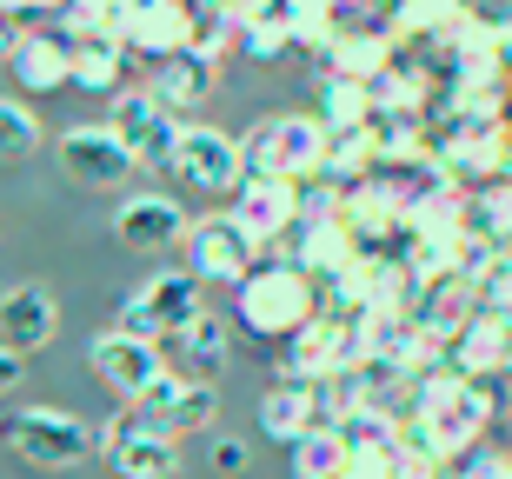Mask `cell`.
<instances>
[{
  "mask_svg": "<svg viewBox=\"0 0 512 479\" xmlns=\"http://www.w3.org/2000/svg\"><path fill=\"white\" fill-rule=\"evenodd\" d=\"M14 40H20V34L7 27V20H0V60H14Z\"/></svg>",
  "mask_w": 512,
  "mask_h": 479,
  "instance_id": "36",
  "label": "cell"
},
{
  "mask_svg": "<svg viewBox=\"0 0 512 479\" xmlns=\"http://www.w3.org/2000/svg\"><path fill=\"white\" fill-rule=\"evenodd\" d=\"M133 420H147L153 433H207L213 420H220V386L207 380H180V373H167V380L153 386L147 400L133 406Z\"/></svg>",
  "mask_w": 512,
  "mask_h": 479,
  "instance_id": "13",
  "label": "cell"
},
{
  "mask_svg": "<svg viewBox=\"0 0 512 479\" xmlns=\"http://www.w3.org/2000/svg\"><path fill=\"white\" fill-rule=\"evenodd\" d=\"M506 373H512V320H506Z\"/></svg>",
  "mask_w": 512,
  "mask_h": 479,
  "instance_id": "37",
  "label": "cell"
},
{
  "mask_svg": "<svg viewBox=\"0 0 512 479\" xmlns=\"http://www.w3.org/2000/svg\"><path fill=\"white\" fill-rule=\"evenodd\" d=\"M220 87V60L200 54V47H187V54H173L153 67V100L167 107V114H187V107H200V100Z\"/></svg>",
  "mask_w": 512,
  "mask_h": 479,
  "instance_id": "24",
  "label": "cell"
},
{
  "mask_svg": "<svg viewBox=\"0 0 512 479\" xmlns=\"http://www.w3.org/2000/svg\"><path fill=\"white\" fill-rule=\"evenodd\" d=\"M446 373H459V380H493V373H506V320L479 307L453 333V346H446Z\"/></svg>",
  "mask_w": 512,
  "mask_h": 479,
  "instance_id": "23",
  "label": "cell"
},
{
  "mask_svg": "<svg viewBox=\"0 0 512 479\" xmlns=\"http://www.w3.org/2000/svg\"><path fill=\"white\" fill-rule=\"evenodd\" d=\"M486 27H493V40H499V60L512 67V0H499L493 14H486Z\"/></svg>",
  "mask_w": 512,
  "mask_h": 479,
  "instance_id": "34",
  "label": "cell"
},
{
  "mask_svg": "<svg viewBox=\"0 0 512 479\" xmlns=\"http://www.w3.org/2000/svg\"><path fill=\"white\" fill-rule=\"evenodd\" d=\"M506 127H512V107H506Z\"/></svg>",
  "mask_w": 512,
  "mask_h": 479,
  "instance_id": "38",
  "label": "cell"
},
{
  "mask_svg": "<svg viewBox=\"0 0 512 479\" xmlns=\"http://www.w3.org/2000/svg\"><path fill=\"white\" fill-rule=\"evenodd\" d=\"M326 147H333V140H326L320 114H273V120H260V127L240 140V154H247V180H286V187L320 180Z\"/></svg>",
  "mask_w": 512,
  "mask_h": 479,
  "instance_id": "3",
  "label": "cell"
},
{
  "mask_svg": "<svg viewBox=\"0 0 512 479\" xmlns=\"http://www.w3.org/2000/svg\"><path fill=\"white\" fill-rule=\"evenodd\" d=\"M114 233H120V247H133V253H167L193 233V220L173 193H127L114 213Z\"/></svg>",
  "mask_w": 512,
  "mask_h": 479,
  "instance_id": "14",
  "label": "cell"
},
{
  "mask_svg": "<svg viewBox=\"0 0 512 479\" xmlns=\"http://www.w3.org/2000/svg\"><path fill=\"white\" fill-rule=\"evenodd\" d=\"M7 67H14V87H20V94H60V87H74V40H60L54 27L20 34Z\"/></svg>",
  "mask_w": 512,
  "mask_h": 479,
  "instance_id": "19",
  "label": "cell"
},
{
  "mask_svg": "<svg viewBox=\"0 0 512 479\" xmlns=\"http://www.w3.org/2000/svg\"><path fill=\"white\" fill-rule=\"evenodd\" d=\"M173 173L187 180L193 193H240L247 180V154H240V140L220 134V127H187L180 134V154H173Z\"/></svg>",
  "mask_w": 512,
  "mask_h": 479,
  "instance_id": "11",
  "label": "cell"
},
{
  "mask_svg": "<svg viewBox=\"0 0 512 479\" xmlns=\"http://www.w3.org/2000/svg\"><path fill=\"white\" fill-rule=\"evenodd\" d=\"M320 386L313 380H293V373H280V380L260 393V433L273 446H300L306 433H320Z\"/></svg>",
  "mask_w": 512,
  "mask_h": 479,
  "instance_id": "18",
  "label": "cell"
},
{
  "mask_svg": "<svg viewBox=\"0 0 512 479\" xmlns=\"http://www.w3.org/2000/svg\"><path fill=\"white\" fill-rule=\"evenodd\" d=\"M360 360H366L360 320H346V313H326V307H320V320L306 326V333H293V340H286V373H293V380H313V386H326V380H340V373H353Z\"/></svg>",
  "mask_w": 512,
  "mask_h": 479,
  "instance_id": "8",
  "label": "cell"
},
{
  "mask_svg": "<svg viewBox=\"0 0 512 479\" xmlns=\"http://www.w3.org/2000/svg\"><path fill=\"white\" fill-rule=\"evenodd\" d=\"M200 280H193L187 267L180 273H153L140 293H127L120 300V333L127 340H147V346H173V333H187L193 320H200Z\"/></svg>",
  "mask_w": 512,
  "mask_h": 479,
  "instance_id": "6",
  "label": "cell"
},
{
  "mask_svg": "<svg viewBox=\"0 0 512 479\" xmlns=\"http://www.w3.org/2000/svg\"><path fill=\"white\" fill-rule=\"evenodd\" d=\"M320 280L306 267H293V260H280V267H253L240 287H233V320L247 326V333H260V340H293V333H306V326L320 320Z\"/></svg>",
  "mask_w": 512,
  "mask_h": 479,
  "instance_id": "2",
  "label": "cell"
},
{
  "mask_svg": "<svg viewBox=\"0 0 512 479\" xmlns=\"http://www.w3.org/2000/svg\"><path fill=\"white\" fill-rule=\"evenodd\" d=\"M293 479H340V426H320L293 446Z\"/></svg>",
  "mask_w": 512,
  "mask_h": 479,
  "instance_id": "30",
  "label": "cell"
},
{
  "mask_svg": "<svg viewBox=\"0 0 512 479\" xmlns=\"http://www.w3.org/2000/svg\"><path fill=\"white\" fill-rule=\"evenodd\" d=\"M107 127H114L120 147L133 154V167H173L180 134H187V127H180V114H167V107L153 100V87H120Z\"/></svg>",
  "mask_w": 512,
  "mask_h": 479,
  "instance_id": "7",
  "label": "cell"
},
{
  "mask_svg": "<svg viewBox=\"0 0 512 479\" xmlns=\"http://www.w3.org/2000/svg\"><path fill=\"white\" fill-rule=\"evenodd\" d=\"M373 120H380V100H373V87H360V80H320V127H326V140L366 134Z\"/></svg>",
  "mask_w": 512,
  "mask_h": 479,
  "instance_id": "26",
  "label": "cell"
},
{
  "mask_svg": "<svg viewBox=\"0 0 512 479\" xmlns=\"http://www.w3.org/2000/svg\"><path fill=\"white\" fill-rule=\"evenodd\" d=\"M60 167L74 173L80 187H120L127 173H140L114 127H67L60 134Z\"/></svg>",
  "mask_w": 512,
  "mask_h": 479,
  "instance_id": "16",
  "label": "cell"
},
{
  "mask_svg": "<svg viewBox=\"0 0 512 479\" xmlns=\"http://www.w3.org/2000/svg\"><path fill=\"white\" fill-rule=\"evenodd\" d=\"M227 360H233V320L227 313H200L187 333H173V373L180 380L213 386V373H227Z\"/></svg>",
  "mask_w": 512,
  "mask_h": 479,
  "instance_id": "22",
  "label": "cell"
},
{
  "mask_svg": "<svg viewBox=\"0 0 512 479\" xmlns=\"http://www.w3.org/2000/svg\"><path fill=\"white\" fill-rule=\"evenodd\" d=\"M40 147V120L34 107H20L14 94H0V160H27Z\"/></svg>",
  "mask_w": 512,
  "mask_h": 479,
  "instance_id": "31",
  "label": "cell"
},
{
  "mask_svg": "<svg viewBox=\"0 0 512 479\" xmlns=\"http://www.w3.org/2000/svg\"><path fill=\"white\" fill-rule=\"evenodd\" d=\"M499 413V386L493 380H459V373H433L413 386V413L393 426L399 453L433 466H459L473 446H486V426Z\"/></svg>",
  "mask_w": 512,
  "mask_h": 479,
  "instance_id": "1",
  "label": "cell"
},
{
  "mask_svg": "<svg viewBox=\"0 0 512 479\" xmlns=\"http://www.w3.org/2000/svg\"><path fill=\"white\" fill-rule=\"evenodd\" d=\"M207 460H213V473H247V466H253V453H247V440H227V433H220V440H213L207 446Z\"/></svg>",
  "mask_w": 512,
  "mask_h": 479,
  "instance_id": "33",
  "label": "cell"
},
{
  "mask_svg": "<svg viewBox=\"0 0 512 479\" xmlns=\"http://www.w3.org/2000/svg\"><path fill=\"white\" fill-rule=\"evenodd\" d=\"M393 466H399L393 420H373V413L340 420V479H393Z\"/></svg>",
  "mask_w": 512,
  "mask_h": 479,
  "instance_id": "20",
  "label": "cell"
},
{
  "mask_svg": "<svg viewBox=\"0 0 512 479\" xmlns=\"http://www.w3.org/2000/svg\"><path fill=\"white\" fill-rule=\"evenodd\" d=\"M446 479H512V453L486 440V446H473V453H466V460H459Z\"/></svg>",
  "mask_w": 512,
  "mask_h": 479,
  "instance_id": "32",
  "label": "cell"
},
{
  "mask_svg": "<svg viewBox=\"0 0 512 479\" xmlns=\"http://www.w3.org/2000/svg\"><path fill=\"white\" fill-rule=\"evenodd\" d=\"M87 366H94V380L107 386V393H120L127 406H140L153 386L167 380V353L147 346V340H127L120 326H107V333L87 346Z\"/></svg>",
  "mask_w": 512,
  "mask_h": 479,
  "instance_id": "10",
  "label": "cell"
},
{
  "mask_svg": "<svg viewBox=\"0 0 512 479\" xmlns=\"http://www.w3.org/2000/svg\"><path fill=\"white\" fill-rule=\"evenodd\" d=\"M240 54L247 60H286V54H300V40H293V0H253V20H247V34H240Z\"/></svg>",
  "mask_w": 512,
  "mask_h": 479,
  "instance_id": "27",
  "label": "cell"
},
{
  "mask_svg": "<svg viewBox=\"0 0 512 479\" xmlns=\"http://www.w3.org/2000/svg\"><path fill=\"white\" fill-rule=\"evenodd\" d=\"M60 333V307H54V293L47 287H14V293H0V346L7 353H40V346Z\"/></svg>",
  "mask_w": 512,
  "mask_h": 479,
  "instance_id": "21",
  "label": "cell"
},
{
  "mask_svg": "<svg viewBox=\"0 0 512 479\" xmlns=\"http://www.w3.org/2000/svg\"><path fill=\"white\" fill-rule=\"evenodd\" d=\"M14 386H20V353L0 346V393H14Z\"/></svg>",
  "mask_w": 512,
  "mask_h": 479,
  "instance_id": "35",
  "label": "cell"
},
{
  "mask_svg": "<svg viewBox=\"0 0 512 479\" xmlns=\"http://www.w3.org/2000/svg\"><path fill=\"white\" fill-rule=\"evenodd\" d=\"M94 440H100V460L114 466V479H173L180 473V440H173V433H153V426L133 420V413L100 420Z\"/></svg>",
  "mask_w": 512,
  "mask_h": 479,
  "instance_id": "9",
  "label": "cell"
},
{
  "mask_svg": "<svg viewBox=\"0 0 512 479\" xmlns=\"http://www.w3.org/2000/svg\"><path fill=\"white\" fill-rule=\"evenodd\" d=\"M466 233L499 247V253H512V180H493V187H479L466 200Z\"/></svg>",
  "mask_w": 512,
  "mask_h": 479,
  "instance_id": "28",
  "label": "cell"
},
{
  "mask_svg": "<svg viewBox=\"0 0 512 479\" xmlns=\"http://www.w3.org/2000/svg\"><path fill=\"white\" fill-rule=\"evenodd\" d=\"M253 267H260V247L240 233L233 213L193 220V233H187V273H193V280H233V287H240Z\"/></svg>",
  "mask_w": 512,
  "mask_h": 479,
  "instance_id": "12",
  "label": "cell"
},
{
  "mask_svg": "<svg viewBox=\"0 0 512 479\" xmlns=\"http://www.w3.org/2000/svg\"><path fill=\"white\" fill-rule=\"evenodd\" d=\"M353 260H360V240L346 233V220H306V227L293 233V267H306L320 287L340 267H353Z\"/></svg>",
  "mask_w": 512,
  "mask_h": 479,
  "instance_id": "25",
  "label": "cell"
},
{
  "mask_svg": "<svg viewBox=\"0 0 512 479\" xmlns=\"http://www.w3.org/2000/svg\"><path fill=\"white\" fill-rule=\"evenodd\" d=\"M340 220L360 240V253H386V240H399V227H406V193L386 173H373L366 187L340 193Z\"/></svg>",
  "mask_w": 512,
  "mask_h": 479,
  "instance_id": "15",
  "label": "cell"
},
{
  "mask_svg": "<svg viewBox=\"0 0 512 479\" xmlns=\"http://www.w3.org/2000/svg\"><path fill=\"white\" fill-rule=\"evenodd\" d=\"M0 440H7V453H20V460L40 466V473H67V466H80L87 453H100L94 426L74 420V413H60V406H20V413H7Z\"/></svg>",
  "mask_w": 512,
  "mask_h": 479,
  "instance_id": "5",
  "label": "cell"
},
{
  "mask_svg": "<svg viewBox=\"0 0 512 479\" xmlns=\"http://www.w3.org/2000/svg\"><path fill=\"white\" fill-rule=\"evenodd\" d=\"M120 67H127V54H120L114 40L74 47V87L80 94H120Z\"/></svg>",
  "mask_w": 512,
  "mask_h": 479,
  "instance_id": "29",
  "label": "cell"
},
{
  "mask_svg": "<svg viewBox=\"0 0 512 479\" xmlns=\"http://www.w3.org/2000/svg\"><path fill=\"white\" fill-rule=\"evenodd\" d=\"M233 220H240V233L253 247L280 240V233H300V187H286V180H240Z\"/></svg>",
  "mask_w": 512,
  "mask_h": 479,
  "instance_id": "17",
  "label": "cell"
},
{
  "mask_svg": "<svg viewBox=\"0 0 512 479\" xmlns=\"http://www.w3.org/2000/svg\"><path fill=\"white\" fill-rule=\"evenodd\" d=\"M107 40H114L120 54H147L160 67V60L200 47V7H187V0H127V7H107Z\"/></svg>",
  "mask_w": 512,
  "mask_h": 479,
  "instance_id": "4",
  "label": "cell"
}]
</instances>
